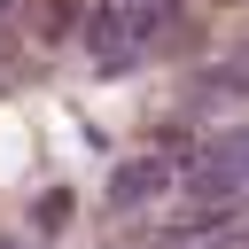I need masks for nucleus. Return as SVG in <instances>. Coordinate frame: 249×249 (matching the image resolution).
Masks as SVG:
<instances>
[{"instance_id":"obj_1","label":"nucleus","mask_w":249,"mask_h":249,"mask_svg":"<svg viewBox=\"0 0 249 249\" xmlns=\"http://www.w3.org/2000/svg\"><path fill=\"white\" fill-rule=\"evenodd\" d=\"M171 23V0H101L93 16H86V62L93 70H132L140 54H148V39Z\"/></svg>"},{"instance_id":"obj_2","label":"nucleus","mask_w":249,"mask_h":249,"mask_svg":"<svg viewBox=\"0 0 249 249\" xmlns=\"http://www.w3.org/2000/svg\"><path fill=\"white\" fill-rule=\"evenodd\" d=\"M156 187H163V163H124L117 187H109V202H148Z\"/></svg>"},{"instance_id":"obj_3","label":"nucleus","mask_w":249,"mask_h":249,"mask_svg":"<svg viewBox=\"0 0 249 249\" xmlns=\"http://www.w3.org/2000/svg\"><path fill=\"white\" fill-rule=\"evenodd\" d=\"M218 163H226V171H233V179H249V132H233V140H226V148H218Z\"/></svg>"}]
</instances>
